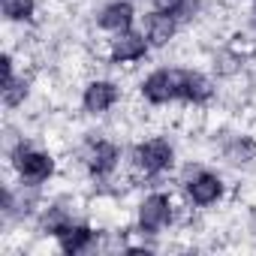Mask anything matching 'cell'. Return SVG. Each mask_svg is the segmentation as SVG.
<instances>
[{
	"label": "cell",
	"mask_w": 256,
	"mask_h": 256,
	"mask_svg": "<svg viewBox=\"0 0 256 256\" xmlns=\"http://www.w3.org/2000/svg\"><path fill=\"white\" fill-rule=\"evenodd\" d=\"M76 157H78V166H82L88 181H94V184H114V178L120 175L126 148L118 139H112L108 133H90V136H84L78 142Z\"/></svg>",
	"instance_id": "obj_3"
},
{
	"label": "cell",
	"mask_w": 256,
	"mask_h": 256,
	"mask_svg": "<svg viewBox=\"0 0 256 256\" xmlns=\"http://www.w3.org/2000/svg\"><path fill=\"white\" fill-rule=\"evenodd\" d=\"M126 166H130L136 181L154 187L178 169V148L169 136H145V139L130 145Z\"/></svg>",
	"instance_id": "obj_2"
},
{
	"label": "cell",
	"mask_w": 256,
	"mask_h": 256,
	"mask_svg": "<svg viewBox=\"0 0 256 256\" xmlns=\"http://www.w3.org/2000/svg\"><path fill=\"white\" fill-rule=\"evenodd\" d=\"M124 100V88L118 78L112 76H90L84 84H82V94H78V106H82V114L88 118H108Z\"/></svg>",
	"instance_id": "obj_7"
},
{
	"label": "cell",
	"mask_w": 256,
	"mask_h": 256,
	"mask_svg": "<svg viewBox=\"0 0 256 256\" xmlns=\"http://www.w3.org/2000/svg\"><path fill=\"white\" fill-rule=\"evenodd\" d=\"M178 202L169 190H163L160 184H154L133 208V232L142 238H160L166 235V229H172L178 223Z\"/></svg>",
	"instance_id": "obj_5"
},
{
	"label": "cell",
	"mask_w": 256,
	"mask_h": 256,
	"mask_svg": "<svg viewBox=\"0 0 256 256\" xmlns=\"http://www.w3.org/2000/svg\"><path fill=\"white\" fill-rule=\"evenodd\" d=\"M34 72H28L24 66L18 70V72H12V76H6L4 78V108L6 112H18V108H24L30 100H34Z\"/></svg>",
	"instance_id": "obj_13"
},
{
	"label": "cell",
	"mask_w": 256,
	"mask_h": 256,
	"mask_svg": "<svg viewBox=\"0 0 256 256\" xmlns=\"http://www.w3.org/2000/svg\"><path fill=\"white\" fill-rule=\"evenodd\" d=\"M72 220H78L76 217V205H72V199L70 196H58V199H52V202H46L40 211H36V217H34V223H36V235H42V238H58Z\"/></svg>",
	"instance_id": "obj_11"
},
{
	"label": "cell",
	"mask_w": 256,
	"mask_h": 256,
	"mask_svg": "<svg viewBox=\"0 0 256 256\" xmlns=\"http://www.w3.org/2000/svg\"><path fill=\"white\" fill-rule=\"evenodd\" d=\"M220 157L235 169H247L250 163H256V139L247 133H232L220 142Z\"/></svg>",
	"instance_id": "obj_14"
},
{
	"label": "cell",
	"mask_w": 256,
	"mask_h": 256,
	"mask_svg": "<svg viewBox=\"0 0 256 256\" xmlns=\"http://www.w3.org/2000/svg\"><path fill=\"white\" fill-rule=\"evenodd\" d=\"M6 28H30L40 16V0H0Z\"/></svg>",
	"instance_id": "obj_15"
},
{
	"label": "cell",
	"mask_w": 256,
	"mask_h": 256,
	"mask_svg": "<svg viewBox=\"0 0 256 256\" xmlns=\"http://www.w3.org/2000/svg\"><path fill=\"white\" fill-rule=\"evenodd\" d=\"M178 187L184 196V205L193 211H211L226 202L229 184L217 169H208L202 160H187L178 172Z\"/></svg>",
	"instance_id": "obj_4"
},
{
	"label": "cell",
	"mask_w": 256,
	"mask_h": 256,
	"mask_svg": "<svg viewBox=\"0 0 256 256\" xmlns=\"http://www.w3.org/2000/svg\"><path fill=\"white\" fill-rule=\"evenodd\" d=\"M6 169L10 175L30 190H46L58 175H60V160L54 151L36 145L30 136H16L6 145Z\"/></svg>",
	"instance_id": "obj_1"
},
{
	"label": "cell",
	"mask_w": 256,
	"mask_h": 256,
	"mask_svg": "<svg viewBox=\"0 0 256 256\" xmlns=\"http://www.w3.org/2000/svg\"><path fill=\"white\" fill-rule=\"evenodd\" d=\"M102 229H96L90 220H72L58 238H54V247L64 253V256H82V253H90V250H96V247H102L100 241H102Z\"/></svg>",
	"instance_id": "obj_10"
},
{
	"label": "cell",
	"mask_w": 256,
	"mask_h": 256,
	"mask_svg": "<svg viewBox=\"0 0 256 256\" xmlns=\"http://www.w3.org/2000/svg\"><path fill=\"white\" fill-rule=\"evenodd\" d=\"M136 16H139V10L133 0H106L94 12V28L106 36H118L124 30L136 28Z\"/></svg>",
	"instance_id": "obj_9"
},
{
	"label": "cell",
	"mask_w": 256,
	"mask_h": 256,
	"mask_svg": "<svg viewBox=\"0 0 256 256\" xmlns=\"http://www.w3.org/2000/svg\"><path fill=\"white\" fill-rule=\"evenodd\" d=\"M151 52H154V48H151L148 36L142 34V28H139V30L133 28V30L118 34V36H108V40H106V52H102V58H106L108 66L124 70V66H136V64L148 60Z\"/></svg>",
	"instance_id": "obj_8"
},
{
	"label": "cell",
	"mask_w": 256,
	"mask_h": 256,
	"mask_svg": "<svg viewBox=\"0 0 256 256\" xmlns=\"http://www.w3.org/2000/svg\"><path fill=\"white\" fill-rule=\"evenodd\" d=\"M148 10H160V12H172L178 16L184 24L202 16V0H148Z\"/></svg>",
	"instance_id": "obj_16"
},
{
	"label": "cell",
	"mask_w": 256,
	"mask_h": 256,
	"mask_svg": "<svg viewBox=\"0 0 256 256\" xmlns=\"http://www.w3.org/2000/svg\"><path fill=\"white\" fill-rule=\"evenodd\" d=\"M181 28H184V22H181L178 16H172V12L148 10V12L142 16V34L148 36V42H151L154 52H163V48L175 46Z\"/></svg>",
	"instance_id": "obj_12"
},
{
	"label": "cell",
	"mask_w": 256,
	"mask_h": 256,
	"mask_svg": "<svg viewBox=\"0 0 256 256\" xmlns=\"http://www.w3.org/2000/svg\"><path fill=\"white\" fill-rule=\"evenodd\" d=\"M250 4V16H247V22H250V28L256 30V0H247Z\"/></svg>",
	"instance_id": "obj_17"
},
{
	"label": "cell",
	"mask_w": 256,
	"mask_h": 256,
	"mask_svg": "<svg viewBox=\"0 0 256 256\" xmlns=\"http://www.w3.org/2000/svg\"><path fill=\"white\" fill-rule=\"evenodd\" d=\"M187 76H190V66H178V64L154 66L148 76L139 78L136 94H139V100H142L148 108H166V106L184 102Z\"/></svg>",
	"instance_id": "obj_6"
}]
</instances>
